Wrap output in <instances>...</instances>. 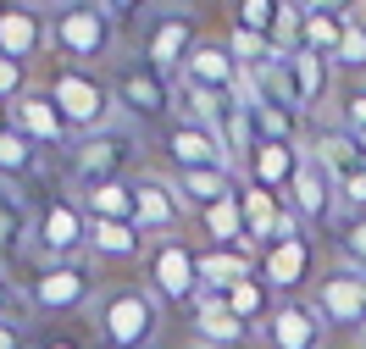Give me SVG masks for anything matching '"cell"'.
<instances>
[{"label": "cell", "instance_id": "cell-18", "mask_svg": "<svg viewBox=\"0 0 366 349\" xmlns=\"http://www.w3.org/2000/svg\"><path fill=\"white\" fill-rule=\"evenodd\" d=\"M178 84L189 94H239V84H244V67H239V56L228 50V39L222 34H206L200 45L189 50V61H183Z\"/></svg>", "mask_w": 366, "mask_h": 349}, {"label": "cell", "instance_id": "cell-46", "mask_svg": "<svg viewBox=\"0 0 366 349\" xmlns=\"http://www.w3.org/2000/svg\"><path fill=\"white\" fill-rule=\"evenodd\" d=\"M361 349H366V327H361Z\"/></svg>", "mask_w": 366, "mask_h": 349}, {"label": "cell", "instance_id": "cell-28", "mask_svg": "<svg viewBox=\"0 0 366 349\" xmlns=\"http://www.w3.org/2000/svg\"><path fill=\"white\" fill-rule=\"evenodd\" d=\"M250 122H255V144H305L311 139V116L300 106H289V100H255Z\"/></svg>", "mask_w": 366, "mask_h": 349}, {"label": "cell", "instance_id": "cell-8", "mask_svg": "<svg viewBox=\"0 0 366 349\" xmlns=\"http://www.w3.org/2000/svg\"><path fill=\"white\" fill-rule=\"evenodd\" d=\"M34 261H89V211L67 183H50L34 200Z\"/></svg>", "mask_w": 366, "mask_h": 349}, {"label": "cell", "instance_id": "cell-7", "mask_svg": "<svg viewBox=\"0 0 366 349\" xmlns=\"http://www.w3.org/2000/svg\"><path fill=\"white\" fill-rule=\"evenodd\" d=\"M139 278H144V288H150V294H156L172 316H183L189 305L206 294V283H200V244H194V233H167V238H150Z\"/></svg>", "mask_w": 366, "mask_h": 349}, {"label": "cell", "instance_id": "cell-1", "mask_svg": "<svg viewBox=\"0 0 366 349\" xmlns=\"http://www.w3.org/2000/svg\"><path fill=\"white\" fill-rule=\"evenodd\" d=\"M172 310L144 288V278H106L94 294L84 333L94 338V349H161Z\"/></svg>", "mask_w": 366, "mask_h": 349}, {"label": "cell", "instance_id": "cell-39", "mask_svg": "<svg viewBox=\"0 0 366 349\" xmlns=\"http://www.w3.org/2000/svg\"><path fill=\"white\" fill-rule=\"evenodd\" d=\"M333 233H339V244H333V256L355 261V266H366V222H344V228H333Z\"/></svg>", "mask_w": 366, "mask_h": 349}, {"label": "cell", "instance_id": "cell-9", "mask_svg": "<svg viewBox=\"0 0 366 349\" xmlns=\"http://www.w3.org/2000/svg\"><path fill=\"white\" fill-rule=\"evenodd\" d=\"M305 300L317 305V316L333 333H355L361 338V327H366V266H355V261H344V256L322 261V272H317Z\"/></svg>", "mask_w": 366, "mask_h": 349}, {"label": "cell", "instance_id": "cell-25", "mask_svg": "<svg viewBox=\"0 0 366 349\" xmlns=\"http://www.w3.org/2000/svg\"><path fill=\"white\" fill-rule=\"evenodd\" d=\"M172 188L183 194V206L194 216V211H211V206H222V200H233L244 188V178L233 166H194V172H172Z\"/></svg>", "mask_w": 366, "mask_h": 349}, {"label": "cell", "instance_id": "cell-47", "mask_svg": "<svg viewBox=\"0 0 366 349\" xmlns=\"http://www.w3.org/2000/svg\"><path fill=\"white\" fill-rule=\"evenodd\" d=\"M183 349H194V344H183Z\"/></svg>", "mask_w": 366, "mask_h": 349}, {"label": "cell", "instance_id": "cell-22", "mask_svg": "<svg viewBox=\"0 0 366 349\" xmlns=\"http://www.w3.org/2000/svg\"><path fill=\"white\" fill-rule=\"evenodd\" d=\"M300 161H305V144H255L250 156H244V166H239V178L250 188H267V194H283V200H289Z\"/></svg>", "mask_w": 366, "mask_h": 349}, {"label": "cell", "instance_id": "cell-3", "mask_svg": "<svg viewBox=\"0 0 366 349\" xmlns=\"http://www.w3.org/2000/svg\"><path fill=\"white\" fill-rule=\"evenodd\" d=\"M128 28L117 23L100 0H67L50 11V61H72L89 72H112L128 56Z\"/></svg>", "mask_w": 366, "mask_h": 349}, {"label": "cell", "instance_id": "cell-40", "mask_svg": "<svg viewBox=\"0 0 366 349\" xmlns=\"http://www.w3.org/2000/svg\"><path fill=\"white\" fill-rule=\"evenodd\" d=\"M11 310H28V294H23L17 266H0V316H11Z\"/></svg>", "mask_w": 366, "mask_h": 349}, {"label": "cell", "instance_id": "cell-14", "mask_svg": "<svg viewBox=\"0 0 366 349\" xmlns=\"http://www.w3.org/2000/svg\"><path fill=\"white\" fill-rule=\"evenodd\" d=\"M183 344H194V349H261V333L239 322L222 294H200L183 310Z\"/></svg>", "mask_w": 366, "mask_h": 349}, {"label": "cell", "instance_id": "cell-41", "mask_svg": "<svg viewBox=\"0 0 366 349\" xmlns=\"http://www.w3.org/2000/svg\"><path fill=\"white\" fill-rule=\"evenodd\" d=\"M39 349H94V338L84 333V322H78V333H67V322H61L50 333H39Z\"/></svg>", "mask_w": 366, "mask_h": 349}, {"label": "cell", "instance_id": "cell-36", "mask_svg": "<svg viewBox=\"0 0 366 349\" xmlns=\"http://www.w3.org/2000/svg\"><path fill=\"white\" fill-rule=\"evenodd\" d=\"M39 84V72L23 67V61H11V56H0V106H11V100H23L28 89Z\"/></svg>", "mask_w": 366, "mask_h": 349}, {"label": "cell", "instance_id": "cell-2", "mask_svg": "<svg viewBox=\"0 0 366 349\" xmlns=\"http://www.w3.org/2000/svg\"><path fill=\"white\" fill-rule=\"evenodd\" d=\"M139 166H150V133H139L134 122H112L89 139H72V150L56 161V183L84 194L94 183H128Z\"/></svg>", "mask_w": 366, "mask_h": 349}, {"label": "cell", "instance_id": "cell-21", "mask_svg": "<svg viewBox=\"0 0 366 349\" xmlns=\"http://www.w3.org/2000/svg\"><path fill=\"white\" fill-rule=\"evenodd\" d=\"M333 327L317 316L311 300H277L272 322L261 327V349H327Z\"/></svg>", "mask_w": 366, "mask_h": 349}, {"label": "cell", "instance_id": "cell-5", "mask_svg": "<svg viewBox=\"0 0 366 349\" xmlns=\"http://www.w3.org/2000/svg\"><path fill=\"white\" fill-rule=\"evenodd\" d=\"M39 89L56 100V111L67 116V128L78 139L122 122L117 94H112V72H89V67H72V61H45L39 67Z\"/></svg>", "mask_w": 366, "mask_h": 349}, {"label": "cell", "instance_id": "cell-29", "mask_svg": "<svg viewBox=\"0 0 366 349\" xmlns=\"http://www.w3.org/2000/svg\"><path fill=\"white\" fill-rule=\"evenodd\" d=\"M255 261H261V250H255V244H233V250H200V283H206V294H228L233 283L255 278Z\"/></svg>", "mask_w": 366, "mask_h": 349}, {"label": "cell", "instance_id": "cell-20", "mask_svg": "<svg viewBox=\"0 0 366 349\" xmlns=\"http://www.w3.org/2000/svg\"><path fill=\"white\" fill-rule=\"evenodd\" d=\"M0 56L23 61V67H45L50 61V17L45 11H28V6H0Z\"/></svg>", "mask_w": 366, "mask_h": 349}, {"label": "cell", "instance_id": "cell-6", "mask_svg": "<svg viewBox=\"0 0 366 349\" xmlns=\"http://www.w3.org/2000/svg\"><path fill=\"white\" fill-rule=\"evenodd\" d=\"M112 94H117L122 122H134L139 133H161V128L183 111V84L172 72L150 67V61L134 56V50L112 67Z\"/></svg>", "mask_w": 366, "mask_h": 349}, {"label": "cell", "instance_id": "cell-38", "mask_svg": "<svg viewBox=\"0 0 366 349\" xmlns=\"http://www.w3.org/2000/svg\"><path fill=\"white\" fill-rule=\"evenodd\" d=\"M100 6H106V11H112V17H117L122 28H139L144 17H156L167 0H100Z\"/></svg>", "mask_w": 366, "mask_h": 349}, {"label": "cell", "instance_id": "cell-13", "mask_svg": "<svg viewBox=\"0 0 366 349\" xmlns=\"http://www.w3.org/2000/svg\"><path fill=\"white\" fill-rule=\"evenodd\" d=\"M134 222L144 238H167V233H189V206H183V194L172 188V172L167 166H139L134 178Z\"/></svg>", "mask_w": 366, "mask_h": 349}, {"label": "cell", "instance_id": "cell-33", "mask_svg": "<svg viewBox=\"0 0 366 349\" xmlns=\"http://www.w3.org/2000/svg\"><path fill=\"white\" fill-rule=\"evenodd\" d=\"M277 11H283V0H228V28L255 34V39H272Z\"/></svg>", "mask_w": 366, "mask_h": 349}, {"label": "cell", "instance_id": "cell-34", "mask_svg": "<svg viewBox=\"0 0 366 349\" xmlns=\"http://www.w3.org/2000/svg\"><path fill=\"white\" fill-rule=\"evenodd\" d=\"M327 122H339L350 139H361L366 144V78L361 84H344L339 89V100H333V116Z\"/></svg>", "mask_w": 366, "mask_h": 349}, {"label": "cell", "instance_id": "cell-16", "mask_svg": "<svg viewBox=\"0 0 366 349\" xmlns=\"http://www.w3.org/2000/svg\"><path fill=\"white\" fill-rule=\"evenodd\" d=\"M289 211L305 233H333L339 228V188L327 178V166L305 150V161L295 172V188H289Z\"/></svg>", "mask_w": 366, "mask_h": 349}, {"label": "cell", "instance_id": "cell-12", "mask_svg": "<svg viewBox=\"0 0 366 349\" xmlns=\"http://www.w3.org/2000/svg\"><path fill=\"white\" fill-rule=\"evenodd\" d=\"M206 39V28H200V17L194 11H178V6H161L156 17H144L139 23V39H134V56H144L150 67L172 72L178 78L183 61H189V50Z\"/></svg>", "mask_w": 366, "mask_h": 349}, {"label": "cell", "instance_id": "cell-35", "mask_svg": "<svg viewBox=\"0 0 366 349\" xmlns=\"http://www.w3.org/2000/svg\"><path fill=\"white\" fill-rule=\"evenodd\" d=\"M333 67H339V78H350V84H361V78H366V17H361V23H350L339 56H333Z\"/></svg>", "mask_w": 366, "mask_h": 349}, {"label": "cell", "instance_id": "cell-44", "mask_svg": "<svg viewBox=\"0 0 366 349\" xmlns=\"http://www.w3.org/2000/svg\"><path fill=\"white\" fill-rule=\"evenodd\" d=\"M11 6H28V11H45V17H50V11H61L67 0H11Z\"/></svg>", "mask_w": 366, "mask_h": 349}, {"label": "cell", "instance_id": "cell-24", "mask_svg": "<svg viewBox=\"0 0 366 349\" xmlns=\"http://www.w3.org/2000/svg\"><path fill=\"white\" fill-rule=\"evenodd\" d=\"M239 206H244V228H250V244L255 250H267V244H277V238H289V233H300L295 211H289V200L283 194H267V188H239Z\"/></svg>", "mask_w": 366, "mask_h": 349}, {"label": "cell", "instance_id": "cell-19", "mask_svg": "<svg viewBox=\"0 0 366 349\" xmlns=\"http://www.w3.org/2000/svg\"><path fill=\"white\" fill-rule=\"evenodd\" d=\"M150 238L139 233V222H89V261L112 278H139Z\"/></svg>", "mask_w": 366, "mask_h": 349}, {"label": "cell", "instance_id": "cell-4", "mask_svg": "<svg viewBox=\"0 0 366 349\" xmlns=\"http://www.w3.org/2000/svg\"><path fill=\"white\" fill-rule=\"evenodd\" d=\"M100 266L94 261H34V272H23V294H28V316L34 322H84L94 294H100Z\"/></svg>", "mask_w": 366, "mask_h": 349}, {"label": "cell", "instance_id": "cell-30", "mask_svg": "<svg viewBox=\"0 0 366 349\" xmlns=\"http://www.w3.org/2000/svg\"><path fill=\"white\" fill-rule=\"evenodd\" d=\"M222 300H228V310H233V316H239L244 327H255V333H261V327L272 322V310H277V294H272V288H267L261 278L233 283V288L222 294Z\"/></svg>", "mask_w": 366, "mask_h": 349}, {"label": "cell", "instance_id": "cell-43", "mask_svg": "<svg viewBox=\"0 0 366 349\" xmlns=\"http://www.w3.org/2000/svg\"><path fill=\"white\" fill-rule=\"evenodd\" d=\"M167 6H178V11H194V17H206V11H217L222 0H167Z\"/></svg>", "mask_w": 366, "mask_h": 349}, {"label": "cell", "instance_id": "cell-42", "mask_svg": "<svg viewBox=\"0 0 366 349\" xmlns=\"http://www.w3.org/2000/svg\"><path fill=\"white\" fill-rule=\"evenodd\" d=\"M305 11H333V17L361 23V17H366V0H305Z\"/></svg>", "mask_w": 366, "mask_h": 349}, {"label": "cell", "instance_id": "cell-45", "mask_svg": "<svg viewBox=\"0 0 366 349\" xmlns=\"http://www.w3.org/2000/svg\"><path fill=\"white\" fill-rule=\"evenodd\" d=\"M0 133H11V106H0Z\"/></svg>", "mask_w": 366, "mask_h": 349}, {"label": "cell", "instance_id": "cell-11", "mask_svg": "<svg viewBox=\"0 0 366 349\" xmlns=\"http://www.w3.org/2000/svg\"><path fill=\"white\" fill-rule=\"evenodd\" d=\"M150 150H156V166L167 172H194V166H233L228 144L211 133L194 111H178L161 133H150ZM239 172V166H233Z\"/></svg>", "mask_w": 366, "mask_h": 349}, {"label": "cell", "instance_id": "cell-31", "mask_svg": "<svg viewBox=\"0 0 366 349\" xmlns=\"http://www.w3.org/2000/svg\"><path fill=\"white\" fill-rule=\"evenodd\" d=\"M84 211H89V222H134V183H94L78 194Z\"/></svg>", "mask_w": 366, "mask_h": 349}, {"label": "cell", "instance_id": "cell-23", "mask_svg": "<svg viewBox=\"0 0 366 349\" xmlns=\"http://www.w3.org/2000/svg\"><path fill=\"white\" fill-rule=\"evenodd\" d=\"M34 200L17 183H0V266H17L23 256H34Z\"/></svg>", "mask_w": 366, "mask_h": 349}, {"label": "cell", "instance_id": "cell-10", "mask_svg": "<svg viewBox=\"0 0 366 349\" xmlns=\"http://www.w3.org/2000/svg\"><path fill=\"white\" fill-rule=\"evenodd\" d=\"M317 272H322V244H317V233H305V228L267 244L261 261H255V278L267 283L277 300H305Z\"/></svg>", "mask_w": 366, "mask_h": 349}, {"label": "cell", "instance_id": "cell-15", "mask_svg": "<svg viewBox=\"0 0 366 349\" xmlns=\"http://www.w3.org/2000/svg\"><path fill=\"white\" fill-rule=\"evenodd\" d=\"M283 72H289V100L311 116V128L327 122L333 100H339V67L317 50H295V56H283Z\"/></svg>", "mask_w": 366, "mask_h": 349}, {"label": "cell", "instance_id": "cell-27", "mask_svg": "<svg viewBox=\"0 0 366 349\" xmlns=\"http://www.w3.org/2000/svg\"><path fill=\"white\" fill-rule=\"evenodd\" d=\"M50 156L45 150H34V144L11 128V133H0V183H17V188H50Z\"/></svg>", "mask_w": 366, "mask_h": 349}, {"label": "cell", "instance_id": "cell-26", "mask_svg": "<svg viewBox=\"0 0 366 349\" xmlns=\"http://www.w3.org/2000/svg\"><path fill=\"white\" fill-rule=\"evenodd\" d=\"M189 233H194V244H200V250H233V244H250V228H244V206H239V194L222 200V206H211V211H194V216H189Z\"/></svg>", "mask_w": 366, "mask_h": 349}, {"label": "cell", "instance_id": "cell-17", "mask_svg": "<svg viewBox=\"0 0 366 349\" xmlns=\"http://www.w3.org/2000/svg\"><path fill=\"white\" fill-rule=\"evenodd\" d=\"M11 128H17L34 150H45L50 161H61V156L72 150V139H78V133L67 128V116L56 111V100H50L39 84H34L23 100H11Z\"/></svg>", "mask_w": 366, "mask_h": 349}, {"label": "cell", "instance_id": "cell-32", "mask_svg": "<svg viewBox=\"0 0 366 349\" xmlns=\"http://www.w3.org/2000/svg\"><path fill=\"white\" fill-rule=\"evenodd\" d=\"M344 34H350V17H333V11H305V28H300V50H317V56H339Z\"/></svg>", "mask_w": 366, "mask_h": 349}, {"label": "cell", "instance_id": "cell-37", "mask_svg": "<svg viewBox=\"0 0 366 349\" xmlns=\"http://www.w3.org/2000/svg\"><path fill=\"white\" fill-rule=\"evenodd\" d=\"M0 349H39V327L28 310H11L0 316Z\"/></svg>", "mask_w": 366, "mask_h": 349}]
</instances>
